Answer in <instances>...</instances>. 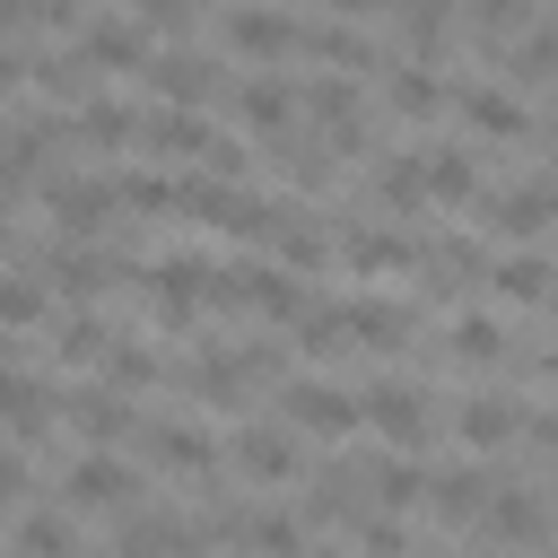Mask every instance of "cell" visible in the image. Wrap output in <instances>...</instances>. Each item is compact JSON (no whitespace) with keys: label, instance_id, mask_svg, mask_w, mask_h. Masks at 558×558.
I'll return each mask as SVG.
<instances>
[{"label":"cell","instance_id":"1","mask_svg":"<svg viewBox=\"0 0 558 558\" xmlns=\"http://www.w3.org/2000/svg\"><path fill=\"white\" fill-rule=\"evenodd\" d=\"M52 497H70L78 514H131L148 488H140V471H131L113 445H87V453H70V462H61Z\"/></svg>","mask_w":558,"mask_h":558},{"label":"cell","instance_id":"2","mask_svg":"<svg viewBox=\"0 0 558 558\" xmlns=\"http://www.w3.org/2000/svg\"><path fill=\"white\" fill-rule=\"evenodd\" d=\"M305 427H270V418H235L227 427V471H244L253 488H288V480H305L314 462H305V445H296Z\"/></svg>","mask_w":558,"mask_h":558},{"label":"cell","instance_id":"3","mask_svg":"<svg viewBox=\"0 0 558 558\" xmlns=\"http://www.w3.org/2000/svg\"><path fill=\"white\" fill-rule=\"evenodd\" d=\"M218 44H227L235 61H262V70H279V61H296L305 26H296L288 9H270V0H227V9H218Z\"/></svg>","mask_w":558,"mask_h":558},{"label":"cell","instance_id":"4","mask_svg":"<svg viewBox=\"0 0 558 558\" xmlns=\"http://www.w3.org/2000/svg\"><path fill=\"white\" fill-rule=\"evenodd\" d=\"M357 392H366V427H375L384 445L427 453V436H436V392H427V384H410V375H375V384H357Z\"/></svg>","mask_w":558,"mask_h":558},{"label":"cell","instance_id":"5","mask_svg":"<svg viewBox=\"0 0 558 558\" xmlns=\"http://www.w3.org/2000/svg\"><path fill=\"white\" fill-rule=\"evenodd\" d=\"M70 44H78V52H87V61L105 70V78H140V70H148V61L166 52V35H157V26L140 17V9H122V17H87V26L70 35Z\"/></svg>","mask_w":558,"mask_h":558},{"label":"cell","instance_id":"6","mask_svg":"<svg viewBox=\"0 0 558 558\" xmlns=\"http://www.w3.org/2000/svg\"><path fill=\"white\" fill-rule=\"evenodd\" d=\"M279 418H296L305 436H357L366 427V392H349V384H323V375H288L279 384Z\"/></svg>","mask_w":558,"mask_h":558},{"label":"cell","instance_id":"7","mask_svg":"<svg viewBox=\"0 0 558 558\" xmlns=\"http://www.w3.org/2000/svg\"><path fill=\"white\" fill-rule=\"evenodd\" d=\"M140 87H148L157 105H192V113H209V105H218V96H227L235 78H227V70H218L209 52H192V44H166V52H157V61L140 70Z\"/></svg>","mask_w":558,"mask_h":558},{"label":"cell","instance_id":"8","mask_svg":"<svg viewBox=\"0 0 558 558\" xmlns=\"http://www.w3.org/2000/svg\"><path fill=\"white\" fill-rule=\"evenodd\" d=\"M453 113H462V131H471L480 148H514V140H541L532 105H523L514 87H488V78H462V87H453Z\"/></svg>","mask_w":558,"mask_h":558},{"label":"cell","instance_id":"9","mask_svg":"<svg viewBox=\"0 0 558 558\" xmlns=\"http://www.w3.org/2000/svg\"><path fill=\"white\" fill-rule=\"evenodd\" d=\"M166 392L209 401V410H244L253 401V375H244L235 349H192V357H166Z\"/></svg>","mask_w":558,"mask_h":558},{"label":"cell","instance_id":"10","mask_svg":"<svg viewBox=\"0 0 558 558\" xmlns=\"http://www.w3.org/2000/svg\"><path fill=\"white\" fill-rule=\"evenodd\" d=\"M140 462L166 471V480H209V471L227 462V445H218L209 427H192V418H148V427H140Z\"/></svg>","mask_w":558,"mask_h":558},{"label":"cell","instance_id":"11","mask_svg":"<svg viewBox=\"0 0 558 558\" xmlns=\"http://www.w3.org/2000/svg\"><path fill=\"white\" fill-rule=\"evenodd\" d=\"M227 105H235V122H244L253 140H279V131H296V122H305V87H296V78H270L262 61L227 87Z\"/></svg>","mask_w":558,"mask_h":558},{"label":"cell","instance_id":"12","mask_svg":"<svg viewBox=\"0 0 558 558\" xmlns=\"http://www.w3.org/2000/svg\"><path fill=\"white\" fill-rule=\"evenodd\" d=\"M61 122H70V148H96V157H131V148H148V113L122 105V96L61 105Z\"/></svg>","mask_w":558,"mask_h":558},{"label":"cell","instance_id":"13","mask_svg":"<svg viewBox=\"0 0 558 558\" xmlns=\"http://www.w3.org/2000/svg\"><path fill=\"white\" fill-rule=\"evenodd\" d=\"M270 174H279V183H296L305 201H323V192H340L349 157L331 148V131H305V122H296V131H279V140H270Z\"/></svg>","mask_w":558,"mask_h":558},{"label":"cell","instance_id":"14","mask_svg":"<svg viewBox=\"0 0 558 558\" xmlns=\"http://www.w3.org/2000/svg\"><path fill=\"white\" fill-rule=\"evenodd\" d=\"M453 445H462V453H506V445H523V401L497 392V384H471V392L453 401Z\"/></svg>","mask_w":558,"mask_h":558},{"label":"cell","instance_id":"15","mask_svg":"<svg viewBox=\"0 0 558 558\" xmlns=\"http://www.w3.org/2000/svg\"><path fill=\"white\" fill-rule=\"evenodd\" d=\"M445 105H453V78L436 61H418V52H392L384 61V113L392 122H436Z\"/></svg>","mask_w":558,"mask_h":558},{"label":"cell","instance_id":"16","mask_svg":"<svg viewBox=\"0 0 558 558\" xmlns=\"http://www.w3.org/2000/svg\"><path fill=\"white\" fill-rule=\"evenodd\" d=\"M418 279H427V296H471V288H488V253L453 227H427L418 235Z\"/></svg>","mask_w":558,"mask_h":558},{"label":"cell","instance_id":"17","mask_svg":"<svg viewBox=\"0 0 558 558\" xmlns=\"http://www.w3.org/2000/svg\"><path fill=\"white\" fill-rule=\"evenodd\" d=\"M61 418L78 427V445H140V427H148V418L131 410V392H122V384H105V375H96L87 392H70V401H61Z\"/></svg>","mask_w":558,"mask_h":558},{"label":"cell","instance_id":"18","mask_svg":"<svg viewBox=\"0 0 558 558\" xmlns=\"http://www.w3.org/2000/svg\"><path fill=\"white\" fill-rule=\"evenodd\" d=\"M471 541H514V549H532V541H558V514H549V497H541V488L506 480V488L488 497V514L471 523Z\"/></svg>","mask_w":558,"mask_h":558},{"label":"cell","instance_id":"19","mask_svg":"<svg viewBox=\"0 0 558 558\" xmlns=\"http://www.w3.org/2000/svg\"><path fill=\"white\" fill-rule=\"evenodd\" d=\"M340 270H349V279H418V235L340 227Z\"/></svg>","mask_w":558,"mask_h":558},{"label":"cell","instance_id":"20","mask_svg":"<svg viewBox=\"0 0 558 558\" xmlns=\"http://www.w3.org/2000/svg\"><path fill=\"white\" fill-rule=\"evenodd\" d=\"M488 296H497V305H541V314H549V296H558V262H549L541 244H506V253L488 262Z\"/></svg>","mask_w":558,"mask_h":558},{"label":"cell","instance_id":"21","mask_svg":"<svg viewBox=\"0 0 558 558\" xmlns=\"http://www.w3.org/2000/svg\"><path fill=\"white\" fill-rule=\"evenodd\" d=\"M497 488H506V480L488 471V453H471V462H453V471H436V497H427V506H436V514H445L453 532H471V523L488 514V497H497Z\"/></svg>","mask_w":558,"mask_h":558},{"label":"cell","instance_id":"22","mask_svg":"<svg viewBox=\"0 0 558 558\" xmlns=\"http://www.w3.org/2000/svg\"><path fill=\"white\" fill-rule=\"evenodd\" d=\"M279 262H296L305 279H323V270H340V227H323L305 201H288V218H279V244H270Z\"/></svg>","mask_w":558,"mask_h":558},{"label":"cell","instance_id":"23","mask_svg":"<svg viewBox=\"0 0 558 558\" xmlns=\"http://www.w3.org/2000/svg\"><path fill=\"white\" fill-rule=\"evenodd\" d=\"M340 314H349V340H357V349H375V357H401V349L418 340V314H410V305H392V296H349Z\"/></svg>","mask_w":558,"mask_h":558},{"label":"cell","instance_id":"24","mask_svg":"<svg viewBox=\"0 0 558 558\" xmlns=\"http://www.w3.org/2000/svg\"><path fill=\"white\" fill-rule=\"evenodd\" d=\"M506 349H514V340H506L497 314H453V323H445V357H453L462 375H497Z\"/></svg>","mask_w":558,"mask_h":558},{"label":"cell","instance_id":"25","mask_svg":"<svg viewBox=\"0 0 558 558\" xmlns=\"http://www.w3.org/2000/svg\"><path fill=\"white\" fill-rule=\"evenodd\" d=\"M427 192L471 209V201L488 192V174H480V140H436V148H427Z\"/></svg>","mask_w":558,"mask_h":558},{"label":"cell","instance_id":"26","mask_svg":"<svg viewBox=\"0 0 558 558\" xmlns=\"http://www.w3.org/2000/svg\"><path fill=\"white\" fill-rule=\"evenodd\" d=\"M418 201H436V192H427V157H418V148H384V157H375V209H384V218H410Z\"/></svg>","mask_w":558,"mask_h":558},{"label":"cell","instance_id":"27","mask_svg":"<svg viewBox=\"0 0 558 558\" xmlns=\"http://www.w3.org/2000/svg\"><path fill=\"white\" fill-rule=\"evenodd\" d=\"M427 497H436V471H427V453H401V445H392V453L375 462V506H392V514H418Z\"/></svg>","mask_w":558,"mask_h":558},{"label":"cell","instance_id":"28","mask_svg":"<svg viewBox=\"0 0 558 558\" xmlns=\"http://www.w3.org/2000/svg\"><path fill=\"white\" fill-rule=\"evenodd\" d=\"M462 26L480 52H506L523 26H532V0H462Z\"/></svg>","mask_w":558,"mask_h":558},{"label":"cell","instance_id":"29","mask_svg":"<svg viewBox=\"0 0 558 558\" xmlns=\"http://www.w3.org/2000/svg\"><path fill=\"white\" fill-rule=\"evenodd\" d=\"M96 375H105V384H122V392H148V384H166V357H157L148 340H131V331H122V340L105 349V366H96Z\"/></svg>","mask_w":558,"mask_h":558},{"label":"cell","instance_id":"30","mask_svg":"<svg viewBox=\"0 0 558 558\" xmlns=\"http://www.w3.org/2000/svg\"><path fill=\"white\" fill-rule=\"evenodd\" d=\"M523 453H532V462H558V401L523 410Z\"/></svg>","mask_w":558,"mask_h":558},{"label":"cell","instance_id":"31","mask_svg":"<svg viewBox=\"0 0 558 558\" xmlns=\"http://www.w3.org/2000/svg\"><path fill=\"white\" fill-rule=\"evenodd\" d=\"M514 375H523V384H541V392H558V340H549V349H532Z\"/></svg>","mask_w":558,"mask_h":558},{"label":"cell","instance_id":"32","mask_svg":"<svg viewBox=\"0 0 558 558\" xmlns=\"http://www.w3.org/2000/svg\"><path fill=\"white\" fill-rule=\"evenodd\" d=\"M314 9H331V17H375V9H392V0H314Z\"/></svg>","mask_w":558,"mask_h":558},{"label":"cell","instance_id":"33","mask_svg":"<svg viewBox=\"0 0 558 558\" xmlns=\"http://www.w3.org/2000/svg\"><path fill=\"white\" fill-rule=\"evenodd\" d=\"M549 323H558V296H549Z\"/></svg>","mask_w":558,"mask_h":558},{"label":"cell","instance_id":"34","mask_svg":"<svg viewBox=\"0 0 558 558\" xmlns=\"http://www.w3.org/2000/svg\"><path fill=\"white\" fill-rule=\"evenodd\" d=\"M201 9H209V0H201Z\"/></svg>","mask_w":558,"mask_h":558}]
</instances>
